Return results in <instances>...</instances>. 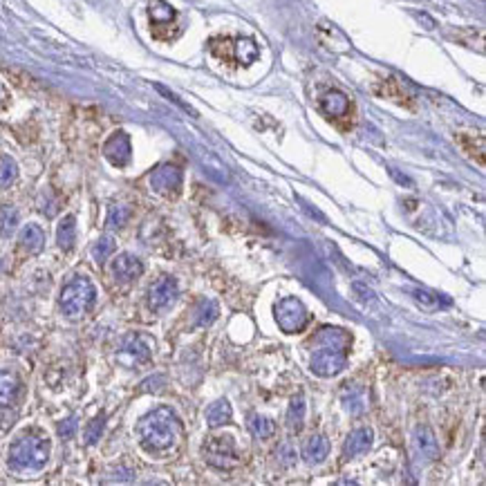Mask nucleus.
<instances>
[{
    "instance_id": "a878e982",
    "label": "nucleus",
    "mask_w": 486,
    "mask_h": 486,
    "mask_svg": "<svg viewBox=\"0 0 486 486\" xmlns=\"http://www.w3.org/2000/svg\"><path fill=\"white\" fill-rule=\"evenodd\" d=\"M115 253V240L113 238H108V236H104V238H99L97 242H95V247H92V258L99 262H106L110 256H113Z\"/></svg>"
},
{
    "instance_id": "2f4dec72",
    "label": "nucleus",
    "mask_w": 486,
    "mask_h": 486,
    "mask_svg": "<svg viewBox=\"0 0 486 486\" xmlns=\"http://www.w3.org/2000/svg\"><path fill=\"white\" fill-rule=\"evenodd\" d=\"M414 298H417L419 302H426V307H432L437 305L439 298L435 296V293H428V291H414Z\"/></svg>"
},
{
    "instance_id": "6e6552de",
    "label": "nucleus",
    "mask_w": 486,
    "mask_h": 486,
    "mask_svg": "<svg viewBox=\"0 0 486 486\" xmlns=\"http://www.w3.org/2000/svg\"><path fill=\"white\" fill-rule=\"evenodd\" d=\"M179 296V287H177V280L164 276L159 278L157 282H153V287L148 291V305L153 311H164L170 305H175V300Z\"/></svg>"
},
{
    "instance_id": "473e14b6",
    "label": "nucleus",
    "mask_w": 486,
    "mask_h": 486,
    "mask_svg": "<svg viewBox=\"0 0 486 486\" xmlns=\"http://www.w3.org/2000/svg\"><path fill=\"white\" fill-rule=\"evenodd\" d=\"M14 419H16V414L9 412L7 406H5V412H0V428H9L14 423Z\"/></svg>"
},
{
    "instance_id": "6ab92c4d",
    "label": "nucleus",
    "mask_w": 486,
    "mask_h": 486,
    "mask_svg": "<svg viewBox=\"0 0 486 486\" xmlns=\"http://www.w3.org/2000/svg\"><path fill=\"white\" fill-rule=\"evenodd\" d=\"M330 453V442L323 435H311L305 444V457L309 464H321Z\"/></svg>"
},
{
    "instance_id": "f03ea898",
    "label": "nucleus",
    "mask_w": 486,
    "mask_h": 486,
    "mask_svg": "<svg viewBox=\"0 0 486 486\" xmlns=\"http://www.w3.org/2000/svg\"><path fill=\"white\" fill-rule=\"evenodd\" d=\"M179 419L170 408H157L146 414L139 423V439L141 446L148 453H164L173 448L179 439Z\"/></svg>"
},
{
    "instance_id": "423d86ee",
    "label": "nucleus",
    "mask_w": 486,
    "mask_h": 486,
    "mask_svg": "<svg viewBox=\"0 0 486 486\" xmlns=\"http://www.w3.org/2000/svg\"><path fill=\"white\" fill-rule=\"evenodd\" d=\"M204 457L209 464H213L216 469H234L240 464V455L236 451V444L231 437H213L206 442L204 446Z\"/></svg>"
},
{
    "instance_id": "5701e85b",
    "label": "nucleus",
    "mask_w": 486,
    "mask_h": 486,
    "mask_svg": "<svg viewBox=\"0 0 486 486\" xmlns=\"http://www.w3.org/2000/svg\"><path fill=\"white\" fill-rule=\"evenodd\" d=\"M251 432L256 439H269L273 432H276V426H273V421L267 419V417H260V414H253L251 417Z\"/></svg>"
},
{
    "instance_id": "412c9836",
    "label": "nucleus",
    "mask_w": 486,
    "mask_h": 486,
    "mask_svg": "<svg viewBox=\"0 0 486 486\" xmlns=\"http://www.w3.org/2000/svg\"><path fill=\"white\" fill-rule=\"evenodd\" d=\"M20 216L12 204H3L0 206V236L9 238L18 229Z\"/></svg>"
},
{
    "instance_id": "7c9ffc66",
    "label": "nucleus",
    "mask_w": 486,
    "mask_h": 486,
    "mask_svg": "<svg viewBox=\"0 0 486 486\" xmlns=\"http://www.w3.org/2000/svg\"><path fill=\"white\" fill-rule=\"evenodd\" d=\"M278 457L285 467H291V464L296 462V451L291 448V444H282L280 451H278Z\"/></svg>"
},
{
    "instance_id": "9d476101",
    "label": "nucleus",
    "mask_w": 486,
    "mask_h": 486,
    "mask_svg": "<svg viewBox=\"0 0 486 486\" xmlns=\"http://www.w3.org/2000/svg\"><path fill=\"white\" fill-rule=\"evenodd\" d=\"M104 153L108 157L110 164L115 166H126L128 159H130V139L126 133H115L106 141V148Z\"/></svg>"
},
{
    "instance_id": "4468645a",
    "label": "nucleus",
    "mask_w": 486,
    "mask_h": 486,
    "mask_svg": "<svg viewBox=\"0 0 486 486\" xmlns=\"http://www.w3.org/2000/svg\"><path fill=\"white\" fill-rule=\"evenodd\" d=\"M414 444H417V451L421 453V457H426V460L439 457L437 437H435V432L428 426H417V430H414Z\"/></svg>"
},
{
    "instance_id": "c85d7f7f",
    "label": "nucleus",
    "mask_w": 486,
    "mask_h": 486,
    "mask_svg": "<svg viewBox=\"0 0 486 486\" xmlns=\"http://www.w3.org/2000/svg\"><path fill=\"white\" fill-rule=\"evenodd\" d=\"M200 316H197V325H209V323H213L216 316H218V305L213 300H204L200 307Z\"/></svg>"
},
{
    "instance_id": "aec40b11",
    "label": "nucleus",
    "mask_w": 486,
    "mask_h": 486,
    "mask_svg": "<svg viewBox=\"0 0 486 486\" xmlns=\"http://www.w3.org/2000/svg\"><path fill=\"white\" fill-rule=\"evenodd\" d=\"M305 412H307V406H305V399L300 397H293L291 403H289V410H287V423L291 430H300L302 423H305Z\"/></svg>"
},
{
    "instance_id": "20e7f679",
    "label": "nucleus",
    "mask_w": 486,
    "mask_h": 486,
    "mask_svg": "<svg viewBox=\"0 0 486 486\" xmlns=\"http://www.w3.org/2000/svg\"><path fill=\"white\" fill-rule=\"evenodd\" d=\"M95 302H97V287L92 285V280H88L86 276L72 278L63 289H60L58 305L67 318L86 316V314L95 307Z\"/></svg>"
},
{
    "instance_id": "dca6fc26",
    "label": "nucleus",
    "mask_w": 486,
    "mask_h": 486,
    "mask_svg": "<svg viewBox=\"0 0 486 486\" xmlns=\"http://www.w3.org/2000/svg\"><path fill=\"white\" fill-rule=\"evenodd\" d=\"M20 392V381L14 372L0 370V406H9L18 399Z\"/></svg>"
},
{
    "instance_id": "1a4fd4ad",
    "label": "nucleus",
    "mask_w": 486,
    "mask_h": 486,
    "mask_svg": "<svg viewBox=\"0 0 486 486\" xmlns=\"http://www.w3.org/2000/svg\"><path fill=\"white\" fill-rule=\"evenodd\" d=\"M150 354H153L150 343L139 334H130L119 348V361L126 366H139V363L150 361Z\"/></svg>"
},
{
    "instance_id": "9b49d317",
    "label": "nucleus",
    "mask_w": 486,
    "mask_h": 486,
    "mask_svg": "<svg viewBox=\"0 0 486 486\" xmlns=\"http://www.w3.org/2000/svg\"><path fill=\"white\" fill-rule=\"evenodd\" d=\"M141 273H144V265H141V260L130 256V253H121V256H117V260L113 262V276L119 280V282H130L139 278Z\"/></svg>"
},
{
    "instance_id": "f257e3e1",
    "label": "nucleus",
    "mask_w": 486,
    "mask_h": 486,
    "mask_svg": "<svg viewBox=\"0 0 486 486\" xmlns=\"http://www.w3.org/2000/svg\"><path fill=\"white\" fill-rule=\"evenodd\" d=\"M318 350L311 354V372L318 377H334L346 368L350 337L339 327H325L316 337Z\"/></svg>"
},
{
    "instance_id": "f8f14e48",
    "label": "nucleus",
    "mask_w": 486,
    "mask_h": 486,
    "mask_svg": "<svg viewBox=\"0 0 486 486\" xmlns=\"http://www.w3.org/2000/svg\"><path fill=\"white\" fill-rule=\"evenodd\" d=\"M372 439H374V432H372L370 428H357L354 432H350V437H348V442H346V451H343V455H346L348 460L359 457V455H363V453L370 451Z\"/></svg>"
},
{
    "instance_id": "b1692460",
    "label": "nucleus",
    "mask_w": 486,
    "mask_h": 486,
    "mask_svg": "<svg viewBox=\"0 0 486 486\" xmlns=\"http://www.w3.org/2000/svg\"><path fill=\"white\" fill-rule=\"evenodd\" d=\"M236 56H238V60H240L242 65L253 63V60L258 58V47H256V43H253V40H249V38L238 40V43H236Z\"/></svg>"
},
{
    "instance_id": "4be33fe9",
    "label": "nucleus",
    "mask_w": 486,
    "mask_h": 486,
    "mask_svg": "<svg viewBox=\"0 0 486 486\" xmlns=\"http://www.w3.org/2000/svg\"><path fill=\"white\" fill-rule=\"evenodd\" d=\"M343 406L350 414H361L366 410V392L361 388H350L343 392Z\"/></svg>"
},
{
    "instance_id": "39448f33",
    "label": "nucleus",
    "mask_w": 486,
    "mask_h": 486,
    "mask_svg": "<svg viewBox=\"0 0 486 486\" xmlns=\"http://www.w3.org/2000/svg\"><path fill=\"white\" fill-rule=\"evenodd\" d=\"M276 321L282 332L287 334H296L302 332L307 325V309L298 298H282L276 305Z\"/></svg>"
},
{
    "instance_id": "7ed1b4c3",
    "label": "nucleus",
    "mask_w": 486,
    "mask_h": 486,
    "mask_svg": "<svg viewBox=\"0 0 486 486\" xmlns=\"http://www.w3.org/2000/svg\"><path fill=\"white\" fill-rule=\"evenodd\" d=\"M49 439L38 430H27L14 439L7 453V464L12 471H40L49 460Z\"/></svg>"
},
{
    "instance_id": "ddd939ff",
    "label": "nucleus",
    "mask_w": 486,
    "mask_h": 486,
    "mask_svg": "<svg viewBox=\"0 0 486 486\" xmlns=\"http://www.w3.org/2000/svg\"><path fill=\"white\" fill-rule=\"evenodd\" d=\"M321 108H323V113H325L327 117H332V119L348 117V113H350V99L343 95V92H339V90H332V92L323 95Z\"/></svg>"
},
{
    "instance_id": "2eb2a0df",
    "label": "nucleus",
    "mask_w": 486,
    "mask_h": 486,
    "mask_svg": "<svg viewBox=\"0 0 486 486\" xmlns=\"http://www.w3.org/2000/svg\"><path fill=\"white\" fill-rule=\"evenodd\" d=\"M76 242V218L65 216L56 227V245L63 251H72Z\"/></svg>"
},
{
    "instance_id": "0eeeda50",
    "label": "nucleus",
    "mask_w": 486,
    "mask_h": 486,
    "mask_svg": "<svg viewBox=\"0 0 486 486\" xmlns=\"http://www.w3.org/2000/svg\"><path fill=\"white\" fill-rule=\"evenodd\" d=\"M150 188L164 197H175L181 188V170L173 164H161L150 175Z\"/></svg>"
},
{
    "instance_id": "c756f323",
    "label": "nucleus",
    "mask_w": 486,
    "mask_h": 486,
    "mask_svg": "<svg viewBox=\"0 0 486 486\" xmlns=\"http://www.w3.org/2000/svg\"><path fill=\"white\" fill-rule=\"evenodd\" d=\"M74 432H76V419H74V417H70V419H65V421L58 423V435H60L63 439L74 437Z\"/></svg>"
},
{
    "instance_id": "f3484780",
    "label": "nucleus",
    "mask_w": 486,
    "mask_h": 486,
    "mask_svg": "<svg viewBox=\"0 0 486 486\" xmlns=\"http://www.w3.org/2000/svg\"><path fill=\"white\" fill-rule=\"evenodd\" d=\"M20 247H23L27 253H38L45 247V234L38 225H27L23 231H20Z\"/></svg>"
},
{
    "instance_id": "bb28decb",
    "label": "nucleus",
    "mask_w": 486,
    "mask_h": 486,
    "mask_svg": "<svg viewBox=\"0 0 486 486\" xmlns=\"http://www.w3.org/2000/svg\"><path fill=\"white\" fill-rule=\"evenodd\" d=\"M130 220V209L124 204H117V206H110L108 211V227L110 229H121Z\"/></svg>"
},
{
    "instance_id": "cd10ccee",
    "label": "nucleus",
    "mask_w": 486,
    "mask_h": 486,
    "mask_svg": "<svg viewBox=\"0 0 486 486\" xmlns=\"http://www.w3.org/2000/svg\"><path fill=\"white\" fill-rule=\"evenodd\" d=\"M104 428H106V414L101 412L97 419L90 421V426H88V430H86V444H88V446H92V444L99 442V437H101V432H104Z\"/></svg>"
},
{
    "instance_id": "393cba45",
    "label": "nucleus",
    "mask_w": 486,
    "mask_h": 486,
    "mask_svg": "<svg viewBox=\"0 0 486 486\" xmlns=\"http://www.w3.org/2000/svg\"><path fill=\"white\" fill-rule=\"evenodd\" d=\"M16 175H18L16 161L12 157H3V159H0V188L12 186Z\"/></svg>"
},
{
    "instance_id": "a211bd4d",
    "label": "nucleus",
    "mask_w": 486,
    "mask_h": 486,
    "mask_svg": "<svg viewBox=\"0 0 486 486\" xmlns=\"http://www.w3.org/2000/svg\"><path fill=\"white\" fill-rule=\"evenodd\" d=\"M231 417H234V410H231V403L227 399H220L216 401L213 406H211L206 410V423L211 428H220L225 426V423L231 421Z\"/></svg>"
}]
</instances>
